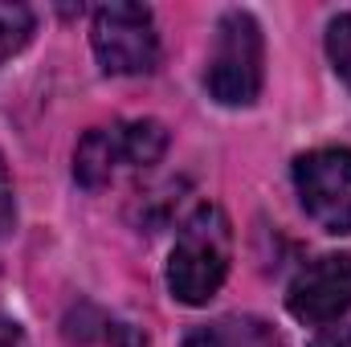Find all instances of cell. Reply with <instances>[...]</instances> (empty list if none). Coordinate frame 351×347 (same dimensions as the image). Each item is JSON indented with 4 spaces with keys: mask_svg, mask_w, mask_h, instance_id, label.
I'll return each mask as SVG.
<instances>
[{
    "mask_svg": "<svg viewBox=\"0 0 351 347\" xmlns=\"http://www.w3.org/2000/svg\"><path fill=\"white\" fill-rule=\"evenodd\" d=\"M229 258H233V225L225 217V208L217 204H200L168 258V290L176 302L184 307H204L221 294L225 278H229Z\"/></svg>",
    "mask_w": 351,
    "mask_h": 347,
    "instance_id": "1",
    "label": "cell"
},
{
    "mask_svg": "<svg viewBox=\"0 0 351 347\" xmlns=\"http://www.w3.org/2000/svg\"><path fill=\"white\" fill-rule=\"evenodd\" d=\"M262 78H265L262 25L241 8H229L217 21L204 86L221 106H254L258 94H262Z\"/></svg>",
    "mask_w": 351,
    "mask_h": 347,
    "instance_id": "2",
    "label": "cell"
},
{
    "mask_svg": "<svg viewBox=\"0 0 351 347\" xmlns=\"http://www.w3.org/2000/svg\"><path fill=\"white\" fill-rule=\"evenodd\" d=\"M168 152V127L156 119H131L94 127L74 147V180L82 188H106L123 168H152Z\"/></svg>",
    "mask_w": 351,
    "mask_h": 347,
    "instance_id": "3",
    "label": "cell"
},
{
    "mask_svg": "<svg viewBox=\"0 0 351 347\" xmlns=\"http://www.w3.org/2000/svg\"><path fill=\"white\" fill-rule=\"evenodd\" d=\"M90 45L106 74L139 78L160 66V33L156 16L143 4H102L90 21Z\"/></svg>",
    "mask_w": 351,
    "mask_h": 347,
    "instance_id": "4",
    "label": "cell"
},
{
    "mask_svg": "<svg viewBox=\"0 0 351 347\" xmlns=\"http://www.w3.org/2000/svg\"><path fill=\"white\" fill-rule=\"evenodd\" d=\"M294 188L306 217L323 229L343 237L351 233V147H323L298 156Z\"/></svg>",
    "mask_w": 351,
    "mask_h": 347,
    "instance_id": "5",
    "label": "cell"
},
{
    "mask_svg": "<svg viewBox=\"0 0 351 347\" xmlns=\"http://www.w3.org/2000/svg\"><path fill=\"white\" fill-rule=\"evenodd\" d=\"M286 307L306 327H327L351 311V254H323L306 261L286 290Z\"/></svg>",
    "mask_w": 351,
    "mask_h": 347,
    "instance_id": "6",
    "label": "cell"
},
{
    "mask_svg": "<svg viewBox=\"0 0 351 347\" xmlns=\"http://www.w3.org/2000/svg\"><path fill=\"white\" fill-rule=\"evenodd\" d=\"M33 37V8L25 4H0V62L16 58Z\"/></svg>",
    "mask_w": 351,
    "mask_h": 347,
    "instance_id": "7",
    "label": "cell"
},
{
    "mask_svg": "<svg viewBox=\"0 0 351 347\" xmlns=\"http://www.w3.org/2000/svg\"><path fill=\"white\" fill-rule=\"evenodd\" d=\"M327 58H331L339 82L351 90V12L331 16V25H327Z\"/></svg>",
    "mask_w": 351,
    "mask_h": 347,
    "instance_id": "8",
    "label": "cell"
},
{
    "mask_svg": "<svg viewBox=\"0 0 351 347\" xmlns=\"http://www.w3.org/2000/svg\"><path fill=\"white\" fill-rule=\"evenodd\" d=\"M12 225H16V200H12V176L4 168V160H0V246L8 241V233H12Z\"/></svg>",
    "mask_w": 351,
    "mask_h": 347,
    "instance_id": "9",
    "label": "cell"
},
{
    "mask_svg": "<svg viewBox=\"0 0 351 347\" xmlns=\"http://www.w3.org/2000/svg\"><path fill=\"white\" fill-rule=\"evenodd\" d=\"M311 347H351V327H327L311 339Z\"/></svg>",
    "mask_w": 351,
    "mask_h": 347,
    "instance_id": "10",
    "label": "cell"
},
{
    "mask_svg": "<svg viewBox=\"0 0 351 347\" xmlns=\"http://www.w3.org/2000/svg\"><path fill=\"white\" fill-rule=\"evenodd\" d=\"M184 347H225V339H221V327H196V331L184 339Z\"/></svg>",
    "mask_w": 351,
    "mask_h": 347,
    "instance_id": "11",
    "label": "cell"
},
{
    "mask_svg": "<svg viewBox=\"0 0 351 347\" xmlns=\"http://www.w3.org/2000/svg\"><path fill=\"white\" fill-rule=\"evenodd\" d=\"M0 347H25V335L12 319H0Z\"/></svg>",
    "mask_w": 351,
    "mask_h": 347,
    "instance_id": "12",
    "label": "cell"
}]
</instances>
